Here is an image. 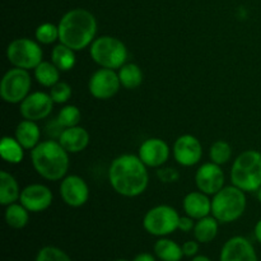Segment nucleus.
I'll return each mask as SVG.
<instances>
[{
  "instance_id": "nucleus-18",
  "label": "nucleus",
  "mask_w": 261,
  "mask_h": 261,
  "mask_svg": "<svg viewBox=\"0 0 261 261\" xmlns=\"http://www.w3.org/2000/svg\"><path fill=\"white\" fill-rule=\"evenodd\" d=\"M182 208L186 216L198 221L212 214V200L203 191H191L184 198Z\"/></svg>"
},
{
  "instance_id": "nucleus-35",
  "label": "nucleus",
  "mask_w": 261,
  "mask_h": 261,
  "mask_svg": "<svg viewBox=\"0 0 261 261\" xmlns=\"http://www.w3.org/2000/svg\"><path fill=\"white\" fill-rule=\"evenodd\" d=\"M182 246V251H184V255H185L186 257H194L198 255L199 252V242L194 241V240H190V241H186L185 244L181 245Z\"/></svg>"
},
{
  "instance_id": "nucleus-14",
  "label": "nucleus",
  "mask_w": 261,
  "mask_h": 261,
  "mask_svg": "<svg viewBox=\"0 0 261 261\" xmlns=\"http://www.w3.org/2000/svg\"><path fill=\"white\" fill-rule=\"evenodd\" d=\"M54 195L50 188L43 184H31L20 191L19 203L31 213H41L53 204Z\"/></svg>"
},
{
  "instance_id": "nucleus-41",
  "label": "nucleus",
  "mask_w": 261,
  "mask_h": 261,
  "mask_svg": "<svg viewBox=\"0 0 261 261\" xmlns=\"http://www.w3.org/2000/svg\"><path fill=\"white\" fill-rule=\"evenodd\" d=\"M115 261H127V260H125V259H119V260H115Z\"/></svg>"
},
{
  "instance_id": "nucleus-28",
  "label": "nucleus",
  "mask_w": 261,
  "mask_h": 261,
  "mask_svg": "<svg viewBox=\"0 0 261 261\" xmlns=\"http://www.w3.org/2000/svg\"><path fill=\"white\" fill-rule=\"evenodd\" d=\"M120 83L125 89H137L143 83V71L139 65L129 63L122 65L117 70Z\"/></svg>"
},
{
  "instance_id": "nucleus-7",
  "label": "nucleus",
  "mask_w": 261,
  "mask_h": 261,
  "mask_svg": "<svg viewBox=\"0 0 261 261\" xmlns=\"http://www.w3.org/2000/svg\"><path fill=\"white\" fill-rule=\"evenodd\" d=\"M180 214L173 206L157 205L150 208L143 218V227L149 234L155 237L170 236L178 229Z\"/></svg>"
},
{
  "instance_id": "nucleus-29",
  "label": "nucleus",
  "mask_w": 261,
  "mask_h": 261,
  "mask_svg": "<svg viewBox=\"0 0 261 261\" xmlns=\"http://www.w3.org/2000/svg\"><path fill=\"white\" fill-rule=\"evenodd\" d=\"M209 157H211L212 162L217 163V165H226L232 158V147L229 145V143L224 142V140H217L211 145Z\"/></svg>"
},
{
  "instance_id": "nucleus-9",
  "label": "nucleus",
  "mask_w": 261,
  "mask_h": 261,
  "mask_svg": "<svg viewBox=\"0 0 261 261\" xmlns=\"http://www.w3.org/2000/svg\"><path fill=\"white\" fill-rule=\"evenodd\" d=\"M31 87L32 79L28 70L13 66L3 76L0 83V96L7 103H20L30 94Z\"/></svg>"
},
{
  "instance_id": "nucleus-8",
  "label": "nucleus",
  "mask_w": 261,
  "mask_h": 261,
  "mask_svg": "<svg viewBox=\"0 0 261 261\" xmlns=\"http://www.w3.org/2000/svg\"><path fill=\"white\" fill-rule=\"evenodd\" d=\"M7 59L14 68L30 70L43 61V51L37 41L27 37L15 38L8 45Z\"/></svg>"
},
{
  "instance_id": "nucleus-6",
  "label": "nucleus",
  "mask_w": 261,
  "mask_h": 261,
  "mask_svg": "<svg viewBox=\"0 0 261 261\" xmlns=\"http://www.w3.org/2000/svg\"><path fill=\"white\" fill-rule=\"evenodd\" d=\"M91 58L101 68L119 70L126 64L127 47L120 38L114 36H99L89 46Z\"/></svg>"
},
{
  "instance_id": "nucleus-40",
  "label": "nucleus",
  "mask_w": 261,
  "mask_h": 261,
  "mask_svg": "<svg viewBox=\"0 0 261 261\" xmlns=\"http://www.w3.org/2000/svg\"><path fill=\"white\" fill-rule=\"evenodd\" d=\"M256 194H257V200H259L260 204H261V188L256 191Z\"/></svg>"
},
{
  "instance_id": "nucleus-2",
  "label": "nucleus",
  "mask_w": 261,
  "mask_h": 261,
  "mask_svg": "<svg viewBox=\"0 0 261 261\" xmlns=\"http://www.w3.org/2000/svg\"><path fill=\"white\" fill-rule=\"evenodd\" d=\"M59 41L74 51H81L92 45L97 35V19L89 10L75 8L61 17Z\"/></svg>"
},
{
  "instance_id": "nucleus-39",
  "label": "nucleus",
  "mask_w": 261,
  "mask_h": 261,
  "mask_svg": "<svg viewBox=\"0 0 261 261\" xmlns=\"http://www.w3.org/2000/svg\"><path fill=\"white\" fill-rule=\"evenodd\" d=\"M191 261H212L208 256L205 255H196V256L191 257Z\"/></svg>"
},
{
  "instance_id": "nucleus-16",
  "label": "nucleus",
  "mask_w": 261,
  "mask_h": 261,
  "mask_svg": "<svg viewBox=\"0 0 261 261\" xmlns=\"http://www.w3.org/2000/svg\"><path fill=\"white\" fill-rule=\"evenodd\" d=\"M170 147L161 138H149L140 144L138 155L147 167L160 168L170 158Z\"/></svg>"
},
{
  "instance_id": "nucleus-17",
  "label": "nucleus",
  "mask_w": 261,
  "mask_h": 261,
  "mask_svg": "<svg viewBox=\"0 0 261 261\" xmlns=\"http://www.w3.org/2000/svg\"><path fill=\"white\" fill-rule=\"evenodd\" d=\"M219 261H259L255 247L242 236L231 237L222 246Z\"/></svg>"
},
{
  "instance_id": "nucleus-38",
  "label": "nucleus",
  "mask_w": 261,
  "mask_h": 261,
  "mask_svg": "<svg viewBox=\"0 0 261 261\" xmlns=\"http://www.w3.org/2000/svg\"><path fill=\"white\" fill-rule=\"evenodd\" d=\"M254 234H255V239H256V241L261 245V219L260 221H257V223L255 224Z\"/></svg>"
},
{
  "instance_id": "nucleus-15",
  "label": "nucleus",
  "mask_w": 261,
  "mask_h": 261,
  "mask_svg": "<svg viewBox=\"0 0 261 261\" xmlns=\"http://www.w3.org/2000/svg\"><path fill=\"white\" fill-rule=\"evenodd\" d=\"M195 184L198 190L206 195H216L224 188V172L221 166L212 161L203 163L195 173Z\"/></svg>"
},
{
  "instance_id": "nucleus-30",
  "label": "nucleus",
  "mask_w": 261,
  "mask_h": 261,
  "mask_svg": "<svg viewBox=\"0 0 261 261\" xmlns=\"http://www.w3.org/2000/svg\"><path fill=\"white\" fill-rule=\"evenodd\" d=\"M56 120H58L59 124L66 129V127H73L79 125L82 120V112L81 110L78 109L74 105H66L63 109L59 111L58 116H56Z\"/></svg>"
},
{
  "instance_id": "nucleus-37",
  "label": "nucleus",
  "mask_w": 261,
  "mask_h": 261,
  "mask_svg": "<svg viewBox=\"0 0 261 261\" xmlns=\"http://www.w3.org/2000/svg\"><path fill=\"white\" fill-rule=\"evenodd\" d=\"M133 261H155V255L150 252H140L133 259Z\"/></svg>"
},
{
  "instance_id": "nucleus-26",
  "label": "nucleus",
  "mask_w": 261,
  "mask_h": 261,
  "mask_svg": "<svg viewBox=\"0 0 261 261\" xmlns=\"http://www.w3.org/2000/svg\"><path fill=\"white\" fill-rule=\"evenodd\" d=\"M35 79L38 84L46 88H51L60 82L61 71L54 65L53 61H41L35 69Z\"/></svg>"
},
{
  "instance_id": "nucleus-36",
  "label": "nucleus",
  "mask_w": 261,
  "mask_h": 261,
  "mask_svg": "<svg viewBox=\"0 0 261 261\" xmlns=\"http://www.w3.org/2000/svg\"><path fill=\"white\" fill-rule=\"evenodd\" d=\"M195 219L191 218V217L185 216L180 217V222H178V229L182 232H191L194 231V227H195L196 222H194Z\"/></svg>"
},
{
  "instance_id": "nucleus-27",
  "label": "nucleus",
  "mask_w": 261,
  "mask_h": 261,
  "mask_svg": "<svg viewBox=\"0 0 261 261\" xmlns=\"http://www.w3.org/2000/svg\"><path fill=\"white\" fill-rule=\"evenodd\" d=\"M30 213L31 212L20 203H13L5 209L4 218L10 228L22 229L30 222Z\"/></svg>"
},
{
  "instance_id": "nucleus-10",
  "label": "nucleus",
  "mask_w": 261,
  "mask_h": 261,
  "mask_svg": "<svg viewBox=\"0 0 261 261\" xmlns=\"http://www.w3.org/2000/svg\"><path fill=\"white\" fill-rule=\"evenodd\" d=\"M121 88L119 74L114 69L101 68L94 71L88 81V91L97 99H110Z\"/></svg>"
},
{
  "instance_id": "nucleus-5",
  "label": "nucleus",
  "mask_w": 261,
  "mask_h": 261,
  "mask_svg": "<svg viewBox=\"0 0 261 261\" xmlns=\"http://www.w3.org/2000/svg\"><path fill=\"white\" fill-rule=\"evenodd\" d=\"M247 206L245 191L237 186H224L212 199V216L219 223H232L244 216Z\"/></svg>"
},
{
  "instance_id": "nucleus-24",
  "label": "nucleus",
  "mask_w": 261,
  "mask_h": 261,
  "mask_svg": "<svg viewBox=\"0 0 261 261\" xmlns=\"http://www.w3.org/2000/svg\"><path fill=\"white\" fill-rule=\"evenodd\" d=\"M51 61L54 65L63 73V71H69L75 66L76 58L75 51L64 43H59L51 51Z\"/></svg>"
},
{
  "instance_id": "nucleus-31",
  "label": "nucleus",
  "mask_w": 261,
  "mask_h": 261,
  "mask_svg": "<svg viewBox=\"0 0 261 261\" xmlns=\"http://www.w3.org/2000/svg\"><path fill=\"white\" fill-rule=\"evenodd\" d=\"M35 37L41 45H51L59 40V27L54 23L45 22L41 23L35 31Z\"/></svg>"
},
{
  "instance_id": "nucleus-3",
  "label": "nucleus",
  "mask_w": 261,
  "mask_h": 261,
  "mask_svg": "<svg viewBox=\"0 0 261 261\" xmlns=\"http://www.w3.org/2000/svg\"><path fill=\"white\" fill-rule=\"evenodd\" d=\"M70 153L59 143L48 139L31 150V162L36 172L48 181L63 180L69 171Z\"/></svg>"
},
{
  "instance_id": "nucleus-4",
  "label": "nucleus",
  "mask_w": 261,
  "mask_h": 261,
  "mask_svg": "<svg viewBox=\"0 0 261 261\" xmlns=\"http://www.w3.org/2000/svg\"><path fill=\"white\" fill-rule=\"evenodd\" d=\"M231 182L245 193H255L261 188V153L249 149L234 160Z\"/></svg>"
},
{
  "instance_id": "nucleus-13",
  "label": "nucleus",
  "mask_w": 261,
  "mask_h": 261,
  "mask_svg": "<svg viewBox=\"0 0 261 261\" xmlns=\"http://www.w3.org/2000/svg\"><path fill=\"white\" fill-rule=\"evenodd\" d=\"M59 190L64 203L71 208H81L89 199L88 184L78 175L65 176L61 180Z\"/></svg>"
},
{
  "instance_id": "nucleus-33",
  "label": "nucleus",
  "mask_w": 261,
  "mask_h": 261,
  "mask_svg": "<svg viewBox=\"0 0 261 261\" xmlns=\"http://www.w3.org/2000/svg\"><path fill=\"white\" fill-rule=\"evenodd\" d=\"M73 91H71V87L69 86L66 82H58L55 86L51 87L50 89V96L53 98V101L58 105L66 103V102L70 99Z\"/></svg>"
},
{
  "instance_id": "nucleus-11",
  "label": "nucleus",
  "mask_w": 261,
  "mask_h": 261,
  "mask_svg": "<svg viewBox=\"0 0 261 261\" xmlns=\"http://www.w3.org/2000/svg\"><path fill=\"white\" fill-rule=\"evenodd\" d=\"M55 102L50 93L46 92H32L19 103V112L25 120L40 121L47 119L51 115Z\"/></svg>"
},
{
  "instance_id": "nucleus-34",
  "label": "nucleus",
  "mask_w": 261,
  "mask_h": 261,
  "mask_svg": "<svg viewBox=\"0 0 261 261\" xmlns=\"http://www.w3.org/2000/svg\"><path fill=\"white\" fill-rule=\"evenodd\" d=\"M157 176L162 182H176L180 178V173L175 168H161L157 171Z\"/></svg>"
},
{
  "instance_id": "nucleus-12",
  "label": "nucleus",
  "mask_w": 261,
  "mask_h": 261,
  "mask_svg": "<svg viewBox=\"0 0 261 261\" xmlns=\"http://www.w3.org/2000/svg\"><path fill=\"white\" fill-rule=\"evenodd\" d=\"M203 157V145L200 140L191 134H184L175 140L173 158L184 167L198 165Z\"/></svg>"
},
{
  "instance_id": "nucleus-25",
  "label": "nucleus",
  "mask_w": 261,
  "mask_h": 261,
  "mask_svg": "<svg viewBox=\"0 0 261 261\" xmlns=\"http://www.w3.org/2000/svg\"><path fill=\"white\" fill-rule=\"evenodd\" d=\"M24 150L15 137H4L0 143V155L10 165H18L22 162L24 158Z\"/></svg>"
},
{
  "instance_id": "nucleus-21",
  "label": "nucleus",
  "mask_w": 261,
  "mask_h": 261,
  "mask_svg": "<svg viewBox=\"0 0 261 261\" xmlns=\"http://www.w3.org/2000/svg\"><path fill=\"white\" fill-rule=\"evenodd\" d=\"M19 184L12 173L7 171L0 172V204L4 206L17 203L20 198Z\"/></svg>"
},
{
  "instance_id": "nucleus-23",
  "label": "nucleus",
  "mask_w": 261,
  "mask_h": 261,
  "mask_svg": "<svg viewBox=\"0 0 261 261\" xmlns=\"http://www.w3.org/2000/svg\"><path fill=\"white\" fill-rule=\"evenodd\" d=\"M219 222L213 216L198 219L194 227V237L199 244H209L218 234Z\"/></svg>"
},
{
  "instance_id": "nucleus-32",
  "label": "nucleus",
  "mask_w": 261,
  "mask_h": 261,
  "mask_svg": "<svg viewBox=\"0 0 261 261\" xmlns=\"http://www.w3.org/2000/svg\"><path fill=\"white\" fill-rule=\"evenodd\" d=\"M35 261H71V257L59 247L45 246L37 252Z\"/></svg>"
},
{
  "instance_id": "nucleus-19",
  "label": "nucleus",
  "mask_w": 261,
  "mask_h": 261,
  "mask_svg": "<svg viewBox=\"0 0 261 261\" xmlns=\"http://www.w3.org/2000/svg\"><path fill=\"white\" fill-rule=\"evenodd\" d=\"M89 139L91 137L87 129L76 125V126L64 129L58 140L65 148V150H68L71 154H75V153L83 152L88 147Z\"/></svg>"
},
{
  "instance_id": "nucleus-20",
  "label": "nucleus",
  "mask_w": 261,
  "mask_h": 261,
  "mask_svg": "<svg viewBox=\"0 0 261 261\" xmlns=\"http://www.w3.org/2000/svg\"><path fill=\"white\" fill-rule=\"evenodd\" d=\"M14 137L25 150H32L41 143V130L37 121L25 119L20 121L15 127Z\"/></svg>"
},
{
  "instance_id": "nucleus-22",
  "label": "nucleus",
  "mask_w": 261,
  "mask_h": 261,
  "mask_svg": "<svg viewBox=\"0 0 261 261\" xmlns=\"http://www.w3.org/2000/svg\"><path fill=\"white\" fill-rule=\"evenodd\" d=\"M155 257L161 261H181L185 256L182 246L177 242L166 237H160L153 247Z\"/></svg>"
},
{
  "instance_id": "nucleus-1",
  "label": "nucleus",
  "mask_w": 261,
  "mask_h": 261,
  "mask_svg": "<svg viewBox=\"0 0 261 261\" xmlns=\"http://www.w3.org/2000/svg\"><path fill=\"white\" fill-rule=\"evenodd\" d=\"M109 181L111 188L125 198L142 195L149 184L147 166L139 155L121 154L115 158L109 168Z\"/></svg>"
}]
</instances>
